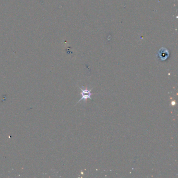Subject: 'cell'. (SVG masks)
Here are the masks:
<instances>
[{"label":"cell","instance_id":"cell-1","mask_svg":"<svg viewBox=\"0 0 178 178\" xmlns=\"http://www.w3.org/2000/svg\"><path fill=\"white\" fill-rule=\"evenodd\" d=\"M80 88L81 90V93H80V95H81V98L80 100L78 101V102H80L82 100H84V101H85L87 99H91V96L92 95V94L91 92V90L92 89H88L87 88H85L84 87H83L82 88Z\"/></svg>","mask_w":178,"mask_h":178}]
</instances>
